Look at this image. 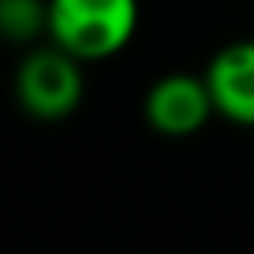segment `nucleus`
I'll list each match as a JSON object with an SVG mask.
<instances>
[{
    "label": "nucleus",
    "mask_w": 254,
    "mask_h": 254,
    "mask_svg": "<svg viewBox=\"0 0 254 254\" xmlns=\"http://www.w3.org/2000/svg\"><path fill=\"white\" fill-rule=\"evenodd\" d=\"M139 28V0H49V42L80 63L119 56Z\"/></svg>",
    "instance_id": "1"
},
{
    "label": "nucleus",
    "mask_w": 254,
    "mask_h": 254,
    "mask_svg": "<svg viewBox=\"0 0 254 254\" xmlns=\"http://www.w3.org/2000/svg\"><path fill=\"white\" fill-rule=\"evenodd\" d=\"M84 66L56 42H35L14 70V101L35 122H63L84 101Z\"/></svg>",
    "instance_id": "2"
},
{
    "label": "nucleus",
    "mask_w": 254,
    "mask_h": 254,
    "mask_svg": "<svg viewBox=\"0 0 254 254\" xmlns=\"http://www.w3.org/2000/svg\"><path fill=\"white\" fill-rule=\"evenodd\" d=\"M212 115H216V105H212L209 84L205 77H195V73H164L150 84L143 98L146 126L167 139L195 136Z\"/></svg>",
    "instance_id": "3"
},
{
    "label": "nucleus",
    "mask_w": 254,
    "mask_h": 254,
    "mask_svg": "<svg viewBox=\"0 0 254 254\" xmlns=\"http://www.w3.org/2000/svg\"><path fill=\"white\" fill-rule=\"evenodd\" d=\"M205 84L216 105V115L254 129V39H237L223 46L209 66H205Z\"/></svg>",
    "instance_id": "4"
},
{
    "label": "nucleus",
    "mask_w": 254,
    "mask_h": 254,
    "mask_svg": "<svg viewBox=\"0 0 254 254\" xmlns=\"http://www.w3.org/2000/svg\"><path fill=\"white\" fill-rule=\"evenodd\" d=\"M49 35V0H0V42L35 46Z\"/></svg>",
    "instance_id": "5"
}]
</instances>
